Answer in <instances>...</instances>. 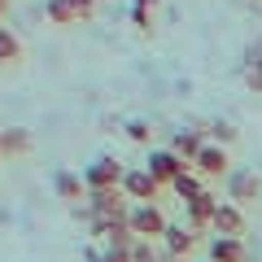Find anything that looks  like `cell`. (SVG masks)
Masks as SVG:
<instances>
[{"label":"cell","mask_w":262,"mask_h":262,"mask_svg":"<svg viewBox=\"0 0 262 262\" xmlns=\"http://www.w3.org/2000/svg\"><path fill=\"white\" fill-rule=\"evenodd\" d=\"M88 219H96V223H127L131 214V201L122 188H105V192H88Z\"/></svg>","instance_id":"cell-1"},{"label":"cell","mask_w":262,"mask_h":262,"mask_svg":"<svg viewBox=\"0 0 262 262\" xmlns=\"http://www.w3.org/2000/svg\"><path fill=\"white\" fill-rule=\"evenodd\" d=\"M122 192H127V201H136V206H153L162 192V184L149 175V166H127V175H122Z\"/></svg>","instance_id":"cell-2"},{"label":"cell","mask_w":262,"mask_h":262,"mask_svg":"<svg viewBox=\"0 0 262 262\" xmlns=\"http://www.w3.org/2000/svg\"><path fill=\"white\" fill-rule=\"evenodd\" d=\"M127 227H131V236L136 241H153V236H166V214H162L158 206H131V214H127Z\"/></svg>","instance_id":"cell-3"},{"label":"cell","mask_w":262,"mask_h":262,"mask_svg":"<svg viewBox=\"0 0 262 262\" xmlns=\"http://www.w3.org/2000/svg\"><path fill=\"white\" fill-rule=\"evenodd\" d=\"M122 175H127V166L118 158H96L83 170V184H88V192H105V188H122Z\"/></svg>","instance_id":"cell-4"},{"label":"cell","mask_w":262,"mask_h":262,"mask_svg":"<svg viewBox=\"0 0 262 262\" xmlns=\"http://www.w3.org/2000/svg\"><path fill=\"white\" fill-rule=\"evenodd\" d=\"M188 170H192V166H188L184 158H175L170 149L149 153V175L158 179V184H175V179H179V175H188Z\"/></svg>","instance_id":"cell-5"},{"label":"cell","mask_w":262,"mask_h":262,"mask_svg":"<svg viewBox=\"0 0 262 262\" xmlns=\"http://www.w3.org/2000/svg\"><path fill=\"white\" fill-rule=\"evenodd\" d=\"M192 170H196V175H206V179H219V175H232V162H227V149H219V144H206V149L196 153Z\"/></svg>","instance_id":"cell-6"},{"label":"cell","mask_w":262,"mask_h":262,"mask_svg":"<svg viewBox=\"0 0 262 262\" xmlns=\"http://www.w3.org/2000/svg\"><path fill=\"white\" fill-rule=\"evenodd\" d=\"M258 192H262V175H253V170H232V175H227V201L245 206V201H253Z\"/></svg>","instance_id":"cell-7"},{"label":"cell","mask_w":262,"mask_h":262,"mask_svg":"<svg viewBox=\"0 0 262 262\" xmlns=\"http://www.w3.org/2000/svg\"><path fill=\"white\" fill-rule=\"evenodd\" d=\"M219 206H223V201H219L214 192H201L196 201H188V227H192V232H201V227H214Z\"/></svg>","instance_id":"cell-8"},{"label":"cell","mask_w":262,"mask_h":262,"mask_svg":"<svg viewBox=\"0 0 262 262\" xmlns=\"http://www.w3.org/2000/svg\"><path fill=\"white\" fill-rule=\"evenodd\" d=\"M53 192L61 196V201H70V206L88 201V184H83V175H75V170H57L53 175Z\"/></svg>","instance_id":"cell-9"},{"label":"cell","mask_w":262,"mask_h":262,"mask_svg":"<svg viewBox=\"0 0 262 262\" xmlns=\"http://www.w3.org/2000/svg\"><path fill=\"white\" fill-rule=\"evenodd\" d=\"M214 232H219V236H232V241H241V232H245V210L236 206V201H223V206H219Z\"/></svg>","instance_id":"cell-10"},{"label":"cell","mask_w":262,"mask_h":262,"mask_svg":"<svg viewBox=\"0 0 262 262\" xmlns=\"http://www.w3.org/2000/svg\"><path fill=\"white\" fill-rule=\"evenodd\" d=\"M206 149V140H201V131H175V140H170V153L175 158H184L188 166L196 162V153Z\"/></svg>","instance_id":"cell-11"},{"label":"cell","mask_w":262,"mask_h":262,"mask_svg":"<svg viewBox=\"0 0 262 262\" xmlns=\"http://www.w3.org/2000/svg\"><path fill=\"white\" fill-rule=\"evenodd\" d=\"M162 241H166V253H170V258H184V253H192L196 232L179 223V227H166V236H162Z\"/></svg>","instance_id":"cell-12"},{"label":"cell","mask_w":262,"mask_h":262,"mask_svg":"<svg viewBox=\"0 0 262 262\" xmlns=\"http://www.w3.org/2000/svg\"><path fill=\"white\" fill-rule=\"evenodd\" d=\"M44 13H48V22H57V27H79V22H83V13H79L75 0H48Z\"/></svg>","instance_id":"cell-13"},{"label":"cell","mask_w":262,"mask_h":262,"mask_svg":"<svg viewBox=\"0 0 262 262\" xmlns=\"http://www.w3.org/2000/svg\"><path fill=\"white\" fill-rule=\"evenodd\" d=\"M210 262H245V241L214 236V241H210Z\"/></svg>","instance_id":"cell-14"},{"label":"cell","mask_w":262,"mask_h":262,"mask_svg":"<svg viewBox=\"0 0 262 262\" xmlns=\"http://www.w3.org/2000/svg\"><path fill=\"white\" fill-rule=\"evenodd\" d=\"M170 188L179 192V201H184V206H188V201H196V196L206 192V188H201V175H196V170H188V175H179V179H175Z\"/></svg>","instance_id":"cell-15"},{"label":"cell","mask_w":262,"mask_h":262,"mask_svg":"<svg viewBox=\"0 0 262 262\" xmlns=\"http://www.w3.org/2000/svg\"><path fill=\"white\" fill-rule=\"evenodd\" d=\"M27 149H31V131H22V127L5 131V158H22Z\"/></svg>","instance_id":"cell-16"},{"label":"cell","mask_w":262,"mask_h":262,"mask_svg":"<svg viewBox=\"0 0 262 262\" xmlns=\"http://www.w3.org/2000/svg\"><path fill=\"white\" fill-rule=\"evenodd\" d=\"M22 57V39L13 35L9 27H0V66H9V61H18Z\"/></svg>","instance_id":"cell-17"},{"label":"cell","mask_w":262,"mask_h":262,"mask_svg":"<svg viewBox=\"0 0 262 262\" xmlns=\"http://www.w3.org/2000/svg\"><path fill=\"white\" fill-rule=\"evenodd\" d=\"M127 136H131L136 144H149V140H153V127H149L144 118H131V122H127Z\"/></svg>","instance_id":"cell-18"},{"label":"cell","mask_w":262,"mask_h":262,"mask_svg":"<svg viewBox=\"0 0 262 262\" xmlns=\"http://www.w3.org/2000/svg\"><path fill=\"white\" fill-rule=\"evenodd\" d=\"M131 262H162V258L153 253V241H136L131 245Z\"/></svg>","instance_id":"cell-19"},{"label":"cell","mask_w":262,"mask_h":262,"mask_svg":"<svg viewBox=\"0 0 262 262\" xmlns=\"http://www.w3.org/2000/svg\"><path fill=\"white\" fill-rule=\"evenodd\" d=\"M210 131H214V144H219V149H227V144L236 140V127H232V122H214Z\"/></svg>","instance_id":"cell-20"},{"label":"cell","mask_w":262,"mask_h":262,"mask_svg":"<svg viewBox=\"0 0 262 262\" xmlns=\"http://www.w3.org/2000/svg\"><path fill=\"white\" fill-rule=\"evenodd\" d=\"M131 22H136V27H140V31H149V27H153L149 9H131Z\"/></svg>","instance_id":"cell-21"},{"label":"cell","mask_w":262,"mask_h":262,"mask_svg":"<svg viewBox=\"0 0 262 262\" xmlns=\"http://www.w3.org/2000/svg\"><path fill=\"white\" fill-rule=\"evenodd\" d=\"M75 5H79V13H83V22L96 13V0H75Z\"/></svg>","instance_id":"cell-22"},{"label":"cell","mask_w":262,"mask_h":262,"mask_svg":"<svg viewBox=\"0 0 262 262\" xmlns=\"http://www.w3.org/2000/svg\"><path fill=\"white\" fill-rule=\"evenodd\" d=\"M153 5H162V0H136V9H153Z\"/></svg>","instance_id":"cell-23"},{"label":"cell","mask_w":262,"mask_h":262,"mask_svg":"<svg viewBox=\"0 0 262 262\" xmlns=\"http://www.w3.org/2000/svg\"><path fill=\"white\" fill-rule=\"evenodd\" d=\"M5 13H9V0H0V22H5Z\"/></svg>","instance_id":"cell-24"},{"label":"cell","mask_w":262,"mask_h":262,"mask_svg":"<svg viewBox=\"0 0 262 262\" xmlns=\"http://www.w3.org/2000/svg\"><path fill=\"white\" fill-rule=\"evenodd\" d=\"M0 158H5V131H0Z\"/></svg>","instance_id":"cell-25"},{"label":"cell","mask_w":262,"mask_h":262,"mask_svg":"<svg viewBox=\"0 0 262 262\" xmlns=\"http://www.w3.org/2000/svg\"><path fill=\"white\" fill-rule=\"evenodd\" d=\"M92 262H110V258H105V253H96V258H92Z\"/></svg>","instance_id":"cell-26"},{"label":"cell","mask_w":262,"mask_h":262,"mask_svg":"<svg viewBox=\"0 0 262 262\" xmlns=\"http://www.w3.org/2000/svg\"><path fill=\"white\" fill-rule=\"evenodd\" d=\"M0 27H5V22H0Z\"/></svg>","instance_id":"cell-27"}]
</instances>
